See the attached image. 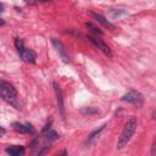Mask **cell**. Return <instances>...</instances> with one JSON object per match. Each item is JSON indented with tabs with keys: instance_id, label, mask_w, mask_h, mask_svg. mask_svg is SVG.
Instances as JSON below:
<instances>
[{
	"instance_id": "6da1fadb",
	"label": "cell",
	"mask_w": 156,
	"mask_h": 156,
	"mask_svg": "<svg viewBox=\"0 0 156 156\" xmlns=\"http://www.w3.org/2000/svg\"><path fill=\"white\" fill-rule=\"evenodd\" d=\"M136 126H138L136 117H130L127 121V123H126V126H124V128H123V130L121 133V136L118 139L117 149H122L129 143V140L132 139V136H133V134H134V132L136 129Z\"/></svg>"
},
{
	"instance_id": "7a4b0ae2",
	"label": "cell",
	"mask_w": 156,
	"mask_h": 156,
	"mask_svg": "<svg viewBox=\"0 0 156 156\" xmlns=\"http://www.w3.org/2000/svg\"><path fill=\"white\" fill-rule=\"evenodd\" d=\"M0 96L6 102L13 105L16 108H20L18 104H17V91H16V89L13 88L12 84H10L9 82L2 80V79H0Z\"/></svg>"
},
{
	"instance_id": "3957f363",
	"label": "cell",
	"mask_w": 156,
	"mask_h": 156,
	"mask_svg": "<svg viewBox=\"0 0 156 156\" xmlns=\"http://www.w3.org/2000/svg\"><path fill=\"white\" fill-rule=\"evenodd\" d=\"M122 100L123 101H127V102H130V104H133V105H135L138 107L143 105V96L138 91H135V90H130L129 93H127L126 95H123L122 96Z\"/></svg>"
},
{
	"instance_id": "277c9868",
	"label": "cell",
	"mask_w": 156,
	"mask_h": 156,
	"mask_svg": "<svg viewBox=\"0 0 156 156\" xmlns=\"http://www.w3.org/2000/svg\"><path fill=\"white\" fill-rule=\"evenodd\" d=\"M87 39H89V41L90 43H93L98 49H100L106 56H108V57H112V51H111V49L101 40V39H99L98 37H93V35H88L87 37Z\"/></svg>"
},
{
	"instance_id": "5b68a950",
	"label": "cell",
	"mask_w": 156,
	"mask_h": 156,
	"mask_svg": "<svg viewBox=\"0 0 156 156\" xmlns=\"http://www.w3.org/2000/svg\"><path fill=\"white\" fill-rule=\"evenodd\" d=\"M51 43H52L55 50H56V51L58 52V55L61 56L62 61L66 62V63H68V62H69V57H68V55H67V52H66V49H65L62 41L58 40V39H56V38H52V39H51Z\"/></svg>"
},
{
	"instance_id": "8992f818",
	"label": "cell",
	"mask_w": 156,
	"mask_h": 156,
	"mask_svg": "<svg viewBox=\"0 0 156 156\" xmlns=\"http://www.w3.org/2000/svg\"><path fill=\"white\" fill-rule=\"evenodd\" d=\"M18 52H20L21 58H22L24 62H28V63H34V62H35L37 54H35V52H34L32 49L23 48V49H22V50H20Z\"/></svg>"
},
{
	"instance_id": "52a82bcc",
	"label": "cell",
	"mask_w": 156,
	"mask_h": 156,
	"mask_svg": "<svg viewBox=\"0 0 156 156\" xmlns=\"http://www.w3.org/2000/svg\"><path fill=\"white\" fill-rule=\"evenodd\" d=\"M54 89H55V94H56V99H57V105H58V110L62 117H65V107H63V98H62V91L58 87V84L56 82H54Z\"/></svg>"
},
{
	"instance_id": "ba28073f",
	"label": "cell",
	"mask_w": 156,
	"mask_h": 156,
	"mask_svg": "<svg viewBox=\"0 0 156 156\" xmlns=\"http://www.w3.org/2000/svg\"><path fill=\"white\" fill-rule=\"evenodd\" d=\"M89 15H90V16H91L93 18H95V20H96V21H98L99 23H101V24H102V26H104L105 28H107V29H110V30H113V29L116 28V27H115V24H112V23H111V22H110L108 20H106V18H105L104 16H101L100 13L90 12Z\"/></svg>"
},
{
	"instance_id": "9c48e42d",
	"label": "cell",
	"mask_w": 156,
	"mask_h": 156,
	"mask_svg": "<svg viewBox=\"0 0 156 156\" xmlns=\"http://www.w3.org/2000/svg\"><path fill=\"white\" fill-rule=\"evenodd\" d=\"M13 129L16 132H20V133H33L34 132V128L32 124L27 123V124H22V123H18V122H15L12 124Z\"/></svg>"
},
{
	"instance_id": "30bf717a",
	"label": "cell",
	"mask_w": 156,
	"mask_h": 156,
	"mask_svg": "<svg viewBox=\"0 0 156 156\" xmlns=\"http://www.w3.org/2000/svg\"><path fill=\"white\" fill-rule=\"evenodd\" d=\"M6 152L11 156H20L22 154H24V147L21 145H12L6 147Z\"/></svg>"
},
{
	"instance_id": "8fae6325",
	"label": "cell",
	"mask_w": 156,
	"mask_h": 156,
	"mask_svg": "<svg viewBox=\"0 0 156 156\" xmlns=\"http://www.w3.org/2000/svg\"><path fill=\"white\" fill-rule=\"evenodd\" d=\"M44 133H46V140H49V141H54V140L58 139V134L56 132H54V130H50L49 129V132L46 130Z\"/></svg>"
},
{
	"instance_id": "7c38bea8",
	"label": "cell",
	"mask_w": 156,
	"mask_h": 156,
	"mask_svg": "<svg viewBox=\"0 0 156 156\" xmlns=\"http://www.w3.org/2000/svg\"><path fill=\"white\" fill-rule=\"evenodd\" d=\"M85 27H87L88 29H90L95 35H102V32H101L98 27H95L93 23H85Z\"/></svg>"
},
{
	"instance_id": "4fadbf2b",
	"label": "cell",
	"mask_w": 156,
	"mask_h": 156,
	"mask_svg": "<svg viewBox=\"0 0 156 156\" xmlns=\"http://www.w3.org/2000/svg\"><path fill=\"white\" fill-rule=\"evenodd\" d=\"M105 127H106V126L104 124V126H101V127H100L99 129H95V130H94L93 133H90V135L88 136V143H90V141H91V140H93L94 138H96V136H98V135L100 134V132H101V130H102V129H104Z\"/></svg>"
},
{
	"instance_id": "5bb4252c",
	"label": "cell",
	"mask_w": 156,
	"mask_h": 156,
	"mask_svg": "<svg viewBox=\"0 0 156 156\" xmlns=\"http://www.w3.org/2000/svg\"><path fill=\"white\" fill-rule=\"evenodd\" d=\"M15 46H16V49L20 51V50H22L23 48H24V43H23V40L22 39H20V38H17V39H15Z\"/></svg>"
},
{
	"instance_id": "9a60e30c",
	"label": "cell",
	"mask_w": 156,
	"mask_h": 156,
	"mask_svg": "<svg viewBox=\"0 0 156 156\" xmlns=\"http://www.w3.org/2000/svg\"><path fill=\"white\" fill-rule=\"evenodd\" d=\"M82 112L83 113H95V112H98V110L96 108H89L88 107V108H83Z\"/></svg>"
},
{
	"instance_id": "2e32d148",
	"label": "cell",
	"mask_w": 156,
	"mask_h": 156,
	"mask_svg": "<svg viewBox=\"0 0 156 156\" xmlns=\"http://www.w3.org/2000/svg\"><path fill=\"white\" fill-rule=\"evenodd\" d=\"M5 132H6V130H5V128L0 126V136H1V135H4V134H5Z\"/></svg>"
},
{
	"instance_id": "e0dca14e",
	"label": "cell",
	"mask_w": 156,
	"mask_h": 156,
	"mask_svg": "<svg viewBox=\"0 0 156 156\" xmlns=\"http://www.w3.org/2000/svg\"><path fill=\"white\" fill-rule=\"evenodd\" d=\"M4 24H5V20L0 18V27H1V26H4Z\"/></svg>"
},
{
	"instance_id": "ac0fdd59",
	"label": "cell",
	"mask_w": 156,
	"mask_h": 156,
	"mask_svg": "<svg viewBox=\"0 0 156 156\" xmlns=\"http://www.w3.org/2000/svg\"><path fill=\"white\" fill-rule=\"evenodd\" d=\"M2 11H4V5H2V4H0V13H1Z\"/></svg>"
},
{
	"instance_id": "d6986e66",
	"label": "cell",
	"mask_w": 156,
	"mask_h": 156,
	"mask_svg": "<svg viewBox=\"0 0 156 156\" xmlns=\"http://www.w3.org/2000/svg\"><path fill=\"white\" fill-rule=\"evenodd\" d=\"M41 1H49V0H41Z\"/></svg>"
}]
</instances>
